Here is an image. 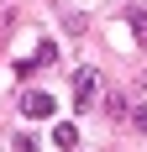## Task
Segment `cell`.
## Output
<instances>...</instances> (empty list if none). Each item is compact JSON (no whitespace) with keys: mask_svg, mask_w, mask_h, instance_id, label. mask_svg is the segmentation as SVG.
I'll use <instances>...</instances> for the list:
<instances>
[{"mask_svg":"<svg viewBox=\"0 0 147 152\" xmlns=\"http://www.w3.org/2000/svg\"><path fill=\"white\" fill-rule=\"evenodd\" d=\"M95 94H100V74H95V68H79V74H74V105L89 110Z\"/></svg>","mask_w":147,"mask_h":152,"instance_id":"6da1fadb","label":"cell"},{"mask_svg":"<svg viewBox=\"0 0 147 152\" xmlns=\"http://www.w3.org/2000/svg\"><path fill=\"white\" fill-rule=\"evenodd\" d=\"M21 110H26L32 121H42V115H53V94L47 89H26L21 94Z\"/></svg>","mask_w":147,"mask_h":152,"instance_id":"7a4b0ae2","label":"cell"},{"mask_svg":"<svg viewBox=\"0 0 147 152\" xmlns=\"http://www.w3.org/2000/svg\"><path fill=\"white\" fill-rule=\"evenodd\" d=\"M53 58H58V47H53V42H37V53L21 58V74H32V68H42V63H53Z\"/></svg>","mask_w":147,"mask_h":152,"instance_id":"3957f363","label":"cell"},{"mask_svg":"<svg viewBox=\"0 0 147 152\" xmlns=\"http://www.w3.org/2000/svg\"><path fill=\"white\" fill-rule=\"evenodd\" d=\"M53 142H58L63 152H74L79 147V131H74V126H53Z\"/></svg>","mask_w":147,"mask_h":152,"instance_id":"277c9868","label":"cell"},{"mask_svg":"<svg viewBox=\"0 0 147 152\" xmlns=\"http://www.w3.org/2000/svg\"><path fill=\"white\" fill-rule=\"evenodd\" d=\"M126 21H132V37H137V42H147V11H137V5H132Z\"/></svg>","mask_w":147,"mask_h":152,"instance_id":"5b68a950","label":"cell"},{"mask_svg":"<svg viewBox=\"0 0 147 152\" xmlns=\"http://www.w3.org/2000/svg\"><path fill=\"white\" fill-rule=\"evenodd\" d=\"M132 126H137V131H147V100H137V105H132Z\"/></svg>","mask_w":147,"mask_h":152,"instance_id":"8992f818","label":"cell"},{"mask_svg":"<svg viewBox=\"0 0 147 152\" xmlns=\"http://www.w3.org/2000/svg\"><path fill=\"white\" fill-rule=\"evenodd\" d=\"M16 152H37V137H32V131H21V137H16Z\"/></svg>","mask_w":147,"mask_h":152,"instance_id":"52a82bcc","label":"cell"}]
</instances>
